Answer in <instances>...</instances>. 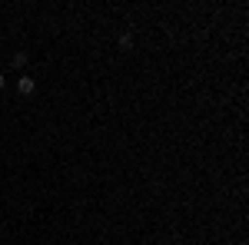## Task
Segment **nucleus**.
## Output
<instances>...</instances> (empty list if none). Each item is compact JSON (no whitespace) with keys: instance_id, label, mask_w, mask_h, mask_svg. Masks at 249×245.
Returning <instances> with one entry per match:
<instances>
[{"instance_id":"nucleus-4","label":"nucleus","mask_w":249,"mask_h":245,"mask_svg":"<svg viewBox=\"0 0 249 245\" xmlns=\"http://www.w3.org/2000/svg\"><path fill=\"white\" fill-rule=\"evenodd\" d=\"M3 86H7V76H3V73H0V90H3Z\"/></svg>"},{"instance_id":"nucleus-3","label":"nucleus","mask_w":249,"mask_h":245,"mask_svg":"<svg viewBox=\"0 0 249 245\" xmlns=\"http://www.w3.org/2000/svg\"><path fill=\"white\" fill-rule=\"evenodd\" d=\"M10 63H14V70H23V66H27V53H14Z\"/></svg>"},{"instance_id":"nucleus-1","label":"nucleus","mask_w":249,"mask_h":245,"mask_svg":"<svg viewBox=\"0 0 249 245\" xmlns=\"http://www.w3.org/2000/svg\"><path fill=\"white\" fill-rule=\"evenodd\" d=\"M34 90H37V80H34V76H17V93L20 96H34Z\"/></svg>"},{"instance_id":"nucleus-2","label":"nucleus","mask_w":249,"mask_h":245,"mask_svg":"<svg viewBox=\"0 0 249 245\" xmlns=\"http://www.w3.org/2000/svg\"><path fill=\"white\" fill-rule=\"evenodd\" d=\"M120 50H133V33H120Z\"/></svg>"}]
</instances>
